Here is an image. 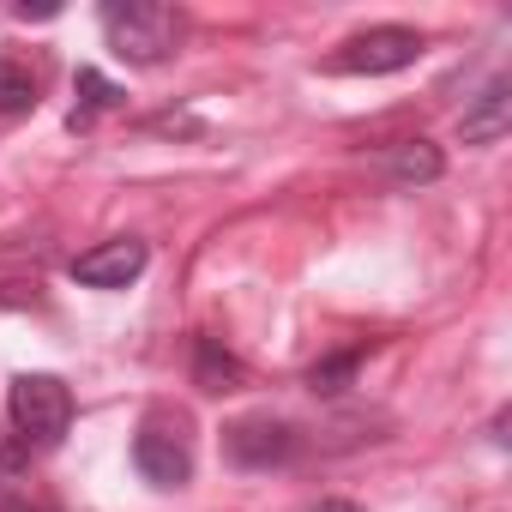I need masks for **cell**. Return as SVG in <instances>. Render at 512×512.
I'll return each mask as SVG.
<instances>
[{
    "mask_svg": "<svg viewBox=\"0 0 512 512\" xmlns=\"http://www.w3.org/2000/svg\"><path fill=\"white\" fill-rule=\"evenodd\" d=\"M308 512H362L356 500H320V506H308Z\"/></svg>",
    "mask_w": 512,
    "mask_h": 512,
    "instance_id": "14",
    "label": "cell"
},
{
    "mask_svg": "<svg viewBox=\"0 0 512 512\" xmlns=\"http://www.w3.org/2000/svg\"><path fill=\"white\" fill-rule=\"evenodd\" d=\"M133 470H139L151 488H181V482L193 476V446H187V434H181L175 422L151 416V422L133 434Z\"/></svg>",
    "mask_w": 512,
    "mask_h": 512,
    "instance_id": "5",
    "label": "cell"
},
{
    "mask_svg": "<svg viewBox=\"0 0 512 512\" xmlns=\"http://www.w3.org/2000/svg\"><path fill=\"white\" fill-rule=\"evenodd\" d=\"M25 470H31L25 446H0V494H13V488H25Z\"/></svg>",
    "mask_w": 512,
    "mask_h": 512,
    "instance_id": "13",
    "label": "cell"
},
{
    "mask_svg": "<svg viewBox=\"0 0 512 512\" xmlns=\"http://www.w3.org/2000/svg\"><path fill=\"white\" fill-rule=\"evenodd\" d=\"M193 386H199V392H235V386H241V362H235L217 338H199V344H193Z\"/></svg>",
    "mask_w": 512,
    "mask_h": 512,
    "instance_id": "10",
    "label": "cell"
},
{
    "mask_svg": "<svg viewBox=\"0 0 512 512\" xmlns=\"http://www.w3.org/2000/svg\"><path fill=\"white\" fill-rule=\"evenodd\" d=\"M7 416L25 434V446H61L67 428H73V392L55 374H19L13 398H7Z\"/></svg>",
    "mask_w": 512,
    "mask_h": 512,
    "instance_id": "2",
    "label": "cell"
},
{
    "mask_svg": "<svg viewBox=\"0 0 512 512\" xmlns=\"http://www.w3.org/2000/svg\"><path fill=\"white\" fill-rule=\"evenodd\" d=\"M440 151L428 145V139H404V145H392L386 151V175L398 181V187H428V181H440Z\"/></svg>",
    "mask_w": 512,
    "mask_h": 512,
    "instance_id": "8",
    "label": "cell"
},
{
    "mask_svg": "<svg viewBox=\"0 0 512 512\" xmlns=\"http://www.w3.org/2000/svg\"><path fill=\"white\" fill-rule=\"evenodd\" d=\"M145 260H151V247H145V241L115 235V241L79 253V260H73V278H79L85 290H127V284L145 272Z\"/></svg>",
    "mask_w": 512,
    "mask_h": 512,
    "instance_id": "6",
    "label": "cell"
},
{
    "mask_svg": "<svg viewBox=\"0 0 512 512\" xmlns=\"http://www.w3.org/2000/svg\"><path fill=\"white\" fill-rule=\"evenodd\" d=\"M422 49H428L422 31H410V25H374V31L350 37L326 67H332V73H356V79H380V73H404V67H416Z\"/></svg>",
    "mask_w": 512,
    "mask_h": 512,
    "instance_id": "3",
    "label": "cell"
},
{
    "mask_svg": "<svg viewBox=\"0 0 512 512\" xmlns=\"http://www.w3.org/2000/svg\"><path fill=\"white\" fill-rule=\"evenodd\" d=\"M296 446H302V434L278 416H241L223 428V458L241 470H278L296 458Z\"/></svg>",
    "mask_w": 512,
    "mask_h": 512,
    "instance_id": "4",
    "label": "cell"
},
{
    "mask_svg": "<svg viewBox=\"0 0 512 512\" xmlns=\"http://www.w3.org/2000/svg\"><path fill=\"white\" fill-rule=\"evenodd\" d=\"M31 109H37V73L0 61V115H31Z\"/></svg>",
    "mask_w": 512,
    "mask_h": 512,
    "instance_id": "11",
    "label": "cell"
},
{
    "mask_svg": "<svg viewBox=\"0 0 512 512\" xmlns=\"http://www.w3.org/2000/svg\"><path fill=\"white\" fill-rule=\"evenodd\" d=\"M103 37L133 67H163L181 49V13L163 0H103Z\"/></svg>",
    "mask_w": 512,
    "mask_h": 512,
    "instance_id": "1",
    "label": "cell"
},
{
    "mask_svg": "<svg viewBox=\"0 0 512 512\" xmlns=\"http://www.w3.org/2000/svg\"><path fill=\"white\" fill-rule=\"evenodd\" d=\"M506 127H512V85L488 79V91L464 109L458 133H464V145H494V139H506Z\"/></svg>",
    "mask_w": 512,
    "mask_h": 512,
    "instance_id": "7",
    "label": "cell"
},
{
    "mask_svg": "<svg viewBox=\"0 0 512 512\" xmlns=\"http://www.w3.org/2000/svg\"><path fill=\"white\" fill-rule=\"evenodd\" d=\"M73 91H79V103H73V115H67V127H73V133H85L103 109H121V85H109L97 67H79Z\"/></svg>",
    "mask_w": 512,
    "mask_h": 512,
    "instance_id": "9",
    "label": "cell"
},
{
    "mask_svg": "<svg viewBox=\"0 0 512 512\" xmlns=\"http://www.w3.org/2000/svg\"><path fill=\"white\" fill-rule=\"evenodd\" d=\"M356 362H362L356 350H344V356H326V362H314V368H308V386H314V392H344V386L356 380Z\"/></svg>",
    "mask_w": 512,
    "mask_h": 512,
    "instance_id": "12",
    "label": "cell"
}]
</instances>
